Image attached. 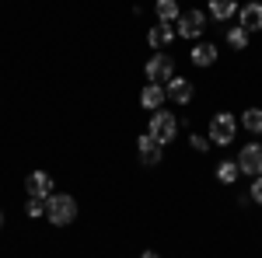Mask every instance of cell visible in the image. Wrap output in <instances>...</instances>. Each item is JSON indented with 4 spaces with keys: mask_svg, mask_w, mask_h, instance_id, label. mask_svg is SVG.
I'll list each match as a JSON object with an SVG mask.
<instances>
[{
    "mask_svg": "<svg viewBox=\"0 0 262 258\" xmlns=\"http://www.w3.org/2000/svg\"><path fill=\"white\" fill-rule=\"evenodd\" d=\"M238 175H242V168H238V164H231V160H227V164H221V168H217V178H221L224 185H231V181L238 178Z\"/></svg>",
    "mask_w": 262,
    "mask_h": 258,
    "instance_id": "17",
    "label": "cell"
},
{
    "mask_svg": "<svg viewBox=\"0 0 262 258\" xmlns=\"http://www.w3.org/2000/svg\"><path fill=\"white\" fill-rule=\"evenodd\" d=\"M154 11H158V18H161L164 25H171V21L179 18V4H175V0H158Z\"/></svg>",
    "mask_w": 262,
    "mask_h": 258,
    "instance_id": "15",
    "label": "cell"
},
{
    "mask_svg": "<svg viewBox=\"0 0 262 258\" xmlns=\"http://www.w3.org/2000/svg\"><path fill=\"white\" fill-rule=\"evenodd\" d=\"M46 217L53 220L56 227H67V223H74V217H77V202L70 196H53L46 199Z\"/></svg>",
    "mask_w": 262,
    "mask_h": 258,
    "instance_id": "1",
    "label": "cell"
},
{
    "mask_svg": "<svg viewBox=\"0 0 262 258\" xmlns=\"http://www.w3.org/2000/svg\"><path fill=\"white\" fill-rule=\"evenodd\" d=\"M238 168H242V175H252V178H259V175H262V147H259V143H248V147L242 150Z\"/></svg>",
    "mask_w": 262,
    "mask_h": 258,
    "instance_id": "5",
    "label": "cell"
},
{
    "mask_svg": "<svg viewBox=\"0 0 262 258\" xmlns=\"http://www.w3.org/2000/svg\"><path fill=\"white\" fill-rule=\"evenodd\" d=\"M164 101H168V95H164L161 84H147V87L140 91V105L147 108V112H161Z\"/></svg>",
    "mask_w": 262,
    "mask_h": 258,
    "instance_id": "8",
    "label": "cell"
},
{
    "mask_svg": "<svg viewBox=\"0 0 262 258\" xmlns=\"http://www.w3.org/2000/svg\"><path fill=\"white\" fill-rule=\"evenodd\" d=\"M140 258H158V255H154V251H143V255Z\"/></svg>",
    "mask_w": 262,
    "mask_h": 258,
    "instance_id": "21",
    "label": "cell"
},
{
    "mask_svg": "<svg viewBox=\"0 0 262 258\" xmlns=\"http://www.w3.org/2000/svg\"><path fill=\"white\" fill-rule=\"evenodd\" d=\"M203 28H206L203 11H185V14H179V35L182 39H200Z\"/></svg>",
    "mask_w": 262,
    "mask_h": 258,
    "instance_id": "6",
    "label": "cell"
},
{
    "mask_svg": "<svg viewBox=\"0 0 262 258\" xmlns=\"http://www.w3.org/2000/svg\"><path fill=\"white\" fill-rule=\"evenodd\" d=\"M147 129H150V136L158 139V143H171L175 133H179V122H175L171 112H154V119H150Z\"/></svg>",
    "mask_w": 262,
    "mask_h": 258,
    "instance_id": "2",
    "label": "cell"
},
{
    "mask_svg": "<svg viewBox=\"0 0 262 258\" xmlns=\"http://www.w3.org/2000/svg\"><path fill=\"white\" fill-rule=\"evenodd\" d=\"M175 39V28H171V25H154V28H150V32H147V42H150V45H168V42Z\"/></svg>",
    "mask_w": 262,
    "mask_h": 258,
    "instance_id": "13",
    "label": "cell"
},
{
    "mask_svg": "<svg viewBox=\"0 0 262 258\" xmlns=\"http://www.w3.org/2000/svg\"><path fill=\"white\" fill-rule=\"evenodd\" d=\"M0 230H4V213H0Z\"/></svg>",
    "mask_w": 262,
    "mask_h": 258,
    "instance_id": "22",
    "label": "cell"
},
{
    "mask_svg": "<svg viewBox=\"0 0 262 258\" xmlns=\"http://www.w3.org/2000/svg\"><path fill=\"white\" fill-rule=\"evenodd\" d=\"M234 11H238V0H210V14L217 21L234 18Z\"/></svg>",
    "mask_w": 262,
    "mask_h": 258,
    "instance_id": "14",
    "label": "cell"
},
{
    "mask_svg": "<svg viewBox=\"0 0 262 258\" xmlns=\"http://www.w3.org/2000/svg\"><path fill=\"white\" fill-rule=\"evenodd\" d=\"M252 199H255V202H262V175L255 178V185H252Z\"/></svg>",
    "mask_w": 262,
    "mask_h": 258,
    "instance_id": "20",
    "label": "cell"
},
{
    "mask_svg": "<svg viewBox=\"0 0 262 258\" xmlns=\"http://www.w3.org/2000/svg\"><path fill=\"white\" fill-rule=\"evenodd\" d=\"M242 28H245V32H259V28H262V4H259V0L242 7Z\"/></svg>",
    "mask_w": 262,
    "mask_h": 258,
    "instance_id": "10",
    "label": "cell"
},
{
    "mask_svg": "<svg viewBox=\"0 0 262 258\" xmlns=\"http://www.w3.org/2000/svg\"><path fill=\"white\" fill-rule=\"evenodd\" d=\"M164 95H168V101L185 105V101H192V84L182 80V77H171V80H168V87H164Z\"/></svg>",
    "mask_w": 262,
    "mask_h": 258,
    "instance_id": "9",
    "label": "cell"
},
{
    "mask_svg": "<svg viewBox=\"0 0 262 258\" xmlns=\"http://www.w3.org/2000/svg\"><path fill=\"white\" fill-rule=\"evenodd\" d=\"M25 185H28V196L32 199H49L53 196V178H49L46 171H32V175L25 178Z\"/></svg>",
    "mask_w": 262,
    "mask_h": 258,
    "instance_id": "7",
    "label": "cell"
},
{
    "mask_svg": "<svg viewBox=\"0 0 262 258\" xmlns=\"http://www.w3.org/2000/svg\"><path fill=\"white\" fill-rule=\"evenodd\" d=\"M46 213V199H28V217H42Z\"/></svg>",
    "mask_w": 262,
    "mask_h": 258,
    "instance_id": "19",
    "label": "cell"
},
{
    "mask_svg": "<svg viewBox=\"0 0 262 258\" xmlns=\"http://www.w3.org/2000/svg\"><path fill=\"white\" fill-rule=\"evenodd\" d=\"M161 147H164V143H158L150 133H143V136H140V157H143V164H158V160H161Z\"/></svg>",
    "mask_w": 262,
    "mask_h": 258,
    "instance_id": "11",
    "label": "cell"
},
{
    "mask_svg": "<svg viewBox=\"0 0 262 258\" xmlns=\"http://www.w3.org/2000/svg\"><path fill=\"white\" fill-rule=\"evenodd\" d=\"M227 42H231L234 49H245V45H248V32H245L242 25H234V28L227 32Z\"/></svg>",
    "mask_w": 262,
    "mask_h": 258,
    "instance_id": "18",
    "label": "cell"
},
{
    "mask_svg": "<svg viewBox=\"0 0 262 258\" xmlns=\"http://www.w3.org/2000/svg\"><path fill=\"white\" fill-rule=\"evenodd\" d=\"M192 63H196V66H210V63H217V45H210V42L192 45Z\"/></svg>",
    "mask_w": 262,
    "mask_h": 258,
    "instance_id": "12",
    "label": "cell"
},
{
    "mask_svg": "<svg viewBox=\"0 0 262 258\" xmlns=\"http://www.w3.org/2000/svg\"><path fill=\"white\" fill-rule=\"evenodd\" d=\"M210 139H213L217 147H227V143L234 139V115H231V112H221V115L213 119V126H210Z\"/></svg>",
    "mask_w": 262,
    "mask_h": 258,
    "instance_id": "4",
    "label": "cell"
},
{
    "mask_svg": "<svg viewBox=\"0 0 262 258\" xmlns=\"http://www.w3.org/2000/svg\"><path fill=\"white\" fill-rule=\"evenodd\" d=\"M147 77H150V84H168V80L175 77V63H171V56H164V53L150 56V60H147Z\"/></svg>",
    "mask_w": 262,
    "mask_h": 258,
    "instance_id": "3",
    "label": "cell"
},
{
    "mask_svg": "<svg viewBox=\"0 0 262 258\" xmlns=\"http://www.w3.org/2000/svg\"><path fill=\"white\" fill-rule=\"evenodd\" d=\"M242 126L248 133H262V108H248L242 115Z\"/></svg>",
    "mask_w": 262,
    "mask_h": 258,
    "instance_id": "16",
    "label": "cell"
}]
</instances>
